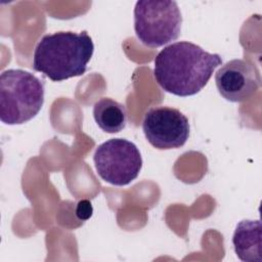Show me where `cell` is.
I'll use <instances>...</instances> for the list:
<instances>
[{
    "instance_id": "obj_1",
    "label": "cell",
    "mask_w": 262,
    "mask_h": 262,
    "mask_svg": "<svg viewBox=\"0 0 262 262\" xmlns=\"http://www.w3.org/2000/svg\"><path fill=\"white\" fill-rule=\"evenodd\" d=\"M221 64L219 54L210 53L194 43L181 41L164 47L158 53L154 76L163 90L185 97L200 92Z\"/></svg>"
},
{
    "instance_id": "obj_2",
    "label": "cell",
    "mask_w": 262,
    "mask_h": 262,
    "mask_svg": "<svg viewBox=\"0 0 262 262\" xmlns=\"http://www.w3.org/2000/svg\"><path fill=\"white\" fill-rule=\"evenodd\" d=\"M93 51V41L86 31L48 34L35 48L33 69L51 81H64L85 74Z\"/></svg>"
},
{
    "instance_id": "obj_3",
    "label": "cell",
    "mask_w": 262,
    "mask_h": 262,
    "mask_svg": "<svg viewBox=\"0 0 262 262\" xmlns=\"http://www.w3.org/2000/svg\"><path fill=\"white\" fill-rule=\"evenodd\" d=\"M44 84L35 75L20 69L4 71L0 76V120L20 125L35 118L44 103Z\"/></svg>"
},
{
    "instance_id": "obj_4",
    "label": "cell",
    "mask_w": 262,
    "mask_h": 262,
    "mask_svg": "<svg viewBox=\"0 0 262 262\" xmlns=\"http://www.w3.org/2000/svg\"><path fill=\"white\" fill-rule=\"evenodd\" d=\"M181 25V12L175 1L140 0L135 4L134 31L146 47L157 48L175 41Z\"/></svg>"
},
{
    "instance_id": "obj_5",
    "label": "cell",
    "mask_w": 262,
    "mask_h": 262,
    "mask_svg": "<svg viewBox=\"0 0 262 262\" xmlns=\"http://www.w3.org/2000/svg\"><path fill=\"white\" fill-rule=\"evenodd\" d=\"M93 161L99 177L116 186L131 183L142 168L139 149L125 138H112L98 145Z\"/></svg>"
},
{
    "instance_id": "obj_6",
    "label": "cell",
    "mask_w": 262,
    "mask_h": 262,
    "mask_svg": "<svg viewBox=\"0 0 262 262\" xmlns=\"http://www.w3.org/2000/svg\"><path fill=\"white\" fill-rule=\"evenodd\" d=\"M142 130L147 141L158 149L183 146L189 137V122L179 110L170 106L149 108L142 121Z\"/></svg>"
},
{
    "instance_id": "obj_7",
    "label": "cell",
    "mask_w": 262,
    "mask_h": 262,
    "mask_svg": "<svg viewBox=\"0 0 262 262\" xmlns=\"http://www.w3.org/2000/svg\"><path fill=\"white\" fill-rule=\"evenodd\" d=\"M215 82L221 96L231 102L250 99L261 84L256 67L245 59H232L223 64L215 75Z\"/></svg>"
},
{
    "instance_id": "obj_8",
    "label": "cell",
    "mask_w": 262,
    "mask_h": 262,
    "mask_svg": "<svg viewBox=\"0 0 262 262\" xmlns=\"http://www.w3.org/2000/svg\"><path fill=\"white\" fill-rule=\"evenodd\" d=\"M234 252L245 262H262V227L260 220H243L232 236Z\"/></svg>"
},
{
    "instance_id": "obj_9",
    "label": "cell",
    "mask_w": 262,
    "mask_h": 262,
    "mask_svg": "<svg viewBox=\"0 0 262 262\" xmlns=\"http://www.w3.org/2000/svg\"><path fill=\"white\" fill-rule=\"evenodd\" d=\"M93 117L98 127L106 133H118L127 124L125 105L110 97H102L95 102Z\"/></svg>"
}]
</instances>
